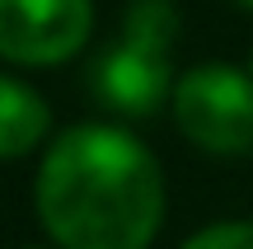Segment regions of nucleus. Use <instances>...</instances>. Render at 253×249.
<instances>
[{
	"label": "nucleus",
	"instance_id": "obj_4",
	"mask_svg": "<svg viewBox=\"0 0 253 249\" xmlns=\"http://www.w3.org/2000/svg\"><path fill=\"white\" fill-rule=\"evenodd\" d=\"M94 28V0H0V56L14 66H61Z\"/></svg>",
	"mask_w": 253,
	"mask_h": 249
},
{
	"label": "nucleus",
	"instance_id": "obj_8",
	"mask_svg": "<svg viewBox=\"0 0 253 249\" xmlns=\"http://www.w3.org/2000/svg\"><path fill=\"white\" fill-rule=\"evenodd\" d=\"M249 75H253V56H249Z\"/></svg>",
	"mask_w": 253,
	"mask_h": 249
},
{
	"label": "nucleus",
	"instance_id": "obj_7",
	"mask_svg": "<svg viewBox=\"0 0 253 249\" xmlns=\"http://www.w3.org/2000/svg\"><path fill=\"white\" fill-rule=\"evenodd\" d=\"M235 5H244V9H253V0H235Z\"/></svg>",
	"mask_w": 253,
	"mask_h": 249
},
{
	"label": "nucleus",
	"instance_id": "obj_3",
	"mask_svg": "<svg viewBox=\"0 0 253 249\" xmlns=\"http://www.w3.org/2000/svg\"><path fill=\"white\" fill-rule=\"evenodd\" d=\"M173 122L207 155H253V75L192 66L173 85Z\"/></svg>",
	"mask_w": 253,
	"mask_h": 249
},
{
	"label": "nucleus",
	"instance_id": "obj_2",
	"mask_svg": "<svg viewBox=\"0 0 253 249\" xmlns=\"http://www.w3.org/2000/svg\"><path fill=\"white\" fill-rule=\"evenodd\" d=\"M173 38H178V14L169 0H136L122 19V38L94 61L89 85L103 108L122 118H150L164 99H173Z\"/></svg>",
	"mask_w": 253,
	"mask_h": 249
},
{
	"label": "nucleus",
	"instance_id": "obj_5",
	"mask_svg": "<svg viewBox=\"0 0 253 249\" xmlns=\"http://www.w3.org/2000/svg\"><path fill=\"white\" fill-rule=\"evenodd\" d=\"M52 132V108L33 85L0 75V160H19L38 150Z\"/></svg>",
	"mask_w": 253,
	"mask_h": 249
},
{
	"label": "nucleus",
	"instance_id": "obj_1",
	"mask_svg": "<svg viewBox=\"0 0 253 249\" xmlns=\"http://www.w3.org/2000/svg\"><path fill=\"white\" fill-rule=\"evenodd\" d=\"M33 207L56 249H150L164 226V169L141 137L75 122L47 141Z\"/></svg>",
	"mask_w": 253,
	"mask_h": 249
},
{
	"label": "nucleus",
	"instance_id": "obj_6",
	"mask_svg": "<svg viewBox=\"0 0 253 249\" xmlns=\"http://www.w3.org/2000/svg\"><path fill=\"white\" fill-rule=\"evenodd\" d=\"M178 249H253V221H216L188 235Z\"/></svg>",
	"mask_w": 253,
	"mask_h": 249
}]
</instances>
